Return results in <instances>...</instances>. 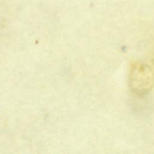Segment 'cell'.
<instances>
[{"label": "cell", "instance_id": "1", "mask_svg": "<svg viewBox=\"0 0 154 154\" xmlns=\"http://www.w3.org/2000/svg\"><path fill=\"white\" fill-rule=\"evenodd\" d=\"M132 88L137 92H146L151 87L153 82V76L151 69L146 66L135 67L131 77Z\"/></svg>", "mask_w": 154, "mask_h": 154}]
</instances>
